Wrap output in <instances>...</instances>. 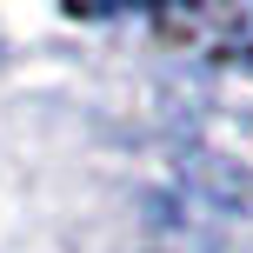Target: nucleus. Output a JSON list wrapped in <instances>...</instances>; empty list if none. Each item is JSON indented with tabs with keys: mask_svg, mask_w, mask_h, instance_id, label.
<instances>
[{
	"mask_svg": "<svg viewBox=\"0 0 253 253\" xmlns=\"http://www.w3.org/2000/svg\"><path fill=\"white\" fill-rule=\"evenodd\" d=\"M67 7H133V0H67Z\"/></svg>",
	"mask_w": 253,
	"mask_h": 253,
	"instance_id": "f257e3e1",
	"label": "nucleus"
}]
</instances>
